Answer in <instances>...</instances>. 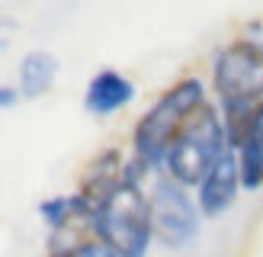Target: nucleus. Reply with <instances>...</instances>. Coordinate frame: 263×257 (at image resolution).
I'll return each instance as SVG.
<instances>
[{
  "label": "nucleus",
  "mask_w": 263,
  "mask_h": 257,
  "mask_svg": "<svg viewBox=\"0 0 263 257\" xmlns=\"http://www.w3.org/2000/svg\"><path fill=\"white\" fill-rule=\"evenodd\" d=\"M209 100L205 87L199 77H180L170 84L161 97H157L148 109L138 116L135 128H132V158L141 161L148 171H164V158L170 145L190 122V116Z\"/></svg>",
  "instance_id": "1"
},
{
  "label": "nucleus",
  "mask_w": 263,
  "mask_h": 257,
  "mask_svg": "<svg viewBox=\"0 0 263 257\" xmlns=\"http://www.w3.org/2000/svg\"><path fill=\"white\" fill-rule=\"evenodd\" d=\"M212 90L221 109H251L263 103V20L247 23L238 39L212 55Z\"/></svg>",
  "instance_id": "2"
},
{
  "label": "nucleus",
  "mask_w": 263,
  "mask_h": 257,
  "mask_svg": "<svg viewBox=\"0 0 263 257\" xmlns=\"http://www.w3.org/2000/svg\"><path fill=\"white\" fill-rule=\"evenodd\" d=\"M228 145V132H225V119L215 100H205L199 109L190 116V122L183 125V132L177 141L170 145L167 158H164V177L177 180L180 187L196 190L202 183V177L218 164V158L225 154Z\"/></svg>",
  "instance_id": "3"
},
{
  "label": "nucleus",
  "mask_w": 263,
  "mask_h": 257,
  "mask_svg": "<svg viewBox=\"0 0 263 257\" xmlns=\"http://www.w3.org/2000/svg\"><path fill=\"white\" fill-rule=\"evenodd\" d=\"M93 238L103 241L119 257H148L154 244V222H151V199L141 183H125L93 212Z\"/></svg>",
  "instance_id": "4"
},
{
  "label": "nucleus",
  "mask_w": 263,
  "mask_h": 257,
  "mask_svg": "<svg viewBox=\"0 0 263 257\" xmlns=\"http://www.w3.org/2000/svg\"><path fill=\"white\" fill-rule=\"evenodd\" d=\"M151 199V222H154V241H161L170 251H183L199 238L202 231V212L196 203V193L180 187L177 180L164 174L154 177L148 190Z\"/></svg>",
  "instance_id": "5"
},
{
  "label": "nucleus",
  "mask_w": 263,
  "mask_h": 257,
  "mask_svg": "<svg viewBox=\"0 0 263 257\" xmlns=\"http://www.w3.org/2000/svg\"><path fill=\"white\" fill-rule=\"evenodd\" d=\"M241 167H238V154L231 148L218 158V164L202 177V183L196 187V203H199L202 218H221L234 203H238L241 193Z\"/></svg>",
  "instance_id": "6"
},
{
  "label": "nucleus",
  "mask_w": 263,
  "mask_h": 257,
  "mask_svg": "<svg viewBox=\"0 0 263 257\" xmlns=\"http://www.w3.org/2000/svg\"><path fill=\"white\" fill-rule=\"evenodd\" d=\"M138 87L132 77H125L122 71L116 68H100L93 77L87 81V90H84V109L97 119H106V116H116L122 113L132 100H135Z\"/></svg>",
  "instance_id": "7"
},
{
  "label": "nucleus",
  "mask_w": 263,
  "mask_h": 257,
  "mask_svg": "<svg viewBox=\"0 0 263 257\" xmlns=\"http://www.w3.org/2000/svg\"><path fill=\"white\" fill-rule=\"evenodd\" d=\"M58 58L48 48H32L26 51L16 64V90L23 100H39L45 97L58 81Z\"/></svg>",
  "instance_id": "8"
},
{
  "label": "nucleus",
  "mask_w": 263,
  "mask_h": 257,
  "mask_svg": "<svg viewBox=\"0 0 263 257\" xmlns=\"http://www.w3.org/2000/svg\"><path fill=\"white\" fill-rule=\"evenodd\" d=\"M58 257H119V254H112L103 241H97V238H84V241H77L74 248H68V251H61Z\"/></svg>",
  "instance_id": "9"
},
{
  "label": "nucleus",
  "mask_w": 263,
  "mask_h": 257,
  "mask_svg": "<svg viewBox=\"0 0 263 257\" xmlns=\"http://www.w3.org/2000/svg\"><path fill=\"white\" fill-rule=\"evenodd\" d=\"M20 100H23V97H20L16 84H0V109H13Z\"/></svg>",
  "instance_id": "10"
}]
</instances>
